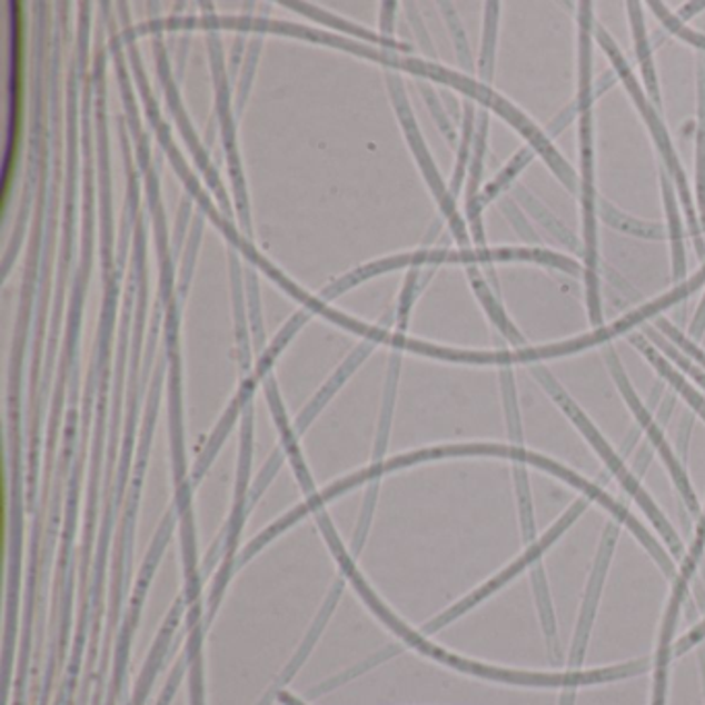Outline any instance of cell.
I'll list each match as a JSON object with an SVG mask.
<instances>
[{"label": "cell", "instance_id": "30bf717a", "mask_svg": "<svg viewBox=\"0 0 705 705\" xmlns=\"http://www.w3.org/2000/svg\"><path fill=\"white\" fill-rule=\"evenodd\" d=\"M629 21H632L633 42H635V54L642 67V75L646 81V88L652 96L656 106H661V89H658V77H656V67H654V57H652V46L647 40L646 21L642 13V4L639 2H629Z\"/></svg>", "mask_w": 705, "mask_h": 705}, {"label": "cell", "instance_id": "cb8c5ba5", "mask_svg": "<svg viewBox=\"0 0 705 705\" xmlns=\"http://www.w3.org/2000/svg\"><path fill=\"white\" fill-rule=\"evenodd\" d=\"M505 211H507V216H509V218H512V221H514L517 235H522L524 236V238H528V240H532V242H536V240H538V236L534 235V230L529 228L526 221L522 220V216L517 214V209H515L514 203H507V209H505Z\"/></svg>", "mask_w": 705, "mask_h": 705}, {"label": "cell", "instance_id": "277c9868", "mask_svg": "<svg viewBox=\"0 0 705 705\" xmlns=\"http://www.w3.org/2000/svg\"><path fill=\"white\" fill-rule=\"evenodd\" d=\"M532 375L540 381L544 389L548 391V396L557 401L558 408L572 418V423H574L575 427L584 433V437L592 443V447L598 451V456L603 457L604 461H606V466H608L610 471L620 480V485L625 486V490L632 495L633 499L639 503V507H642V509L646 512L647 517L654 522V526L661 529V534L664 536V540L668 543V546H671L673 555L681 557V555H683V543L678 540L675 529L668 524V519L661 514V509L656 507V503L647 497L646 490L639 485V480L633 476L632 471L625 468L623 459L613 451V447H610L603 435L598 433V428L592 425V420H589L588 416L577 408V404H575L574 399L563 391V387L558 385L557 379H555L546 368L534 367L532 368Z\"/></svg>", "mask_w": 705, "mask_h": 705}, {"label": "cell", "instance_id": "52a82bcc", "mask_svg": "<svg viewBox=\"0 0 705 705\" xmlns=\"http://www.w3.org/2000/svg\"><path fill=\"white\" fill-rule=\"evenodd\" d=\"M617 538V524H615V522L606 524L603 540H600L598 553H596V560H594V569H592V575H589L588 588H586V594H584V603H582V610H579L577 629H575L572 654H569V668H572V671H577V668L584 664V658H586L589 633H592V627H594V618H596V610H598V604H600V594H603L604 582H606L608 567H610V560H613Z\"/></svg>", "mask_w": 705, "mask_h": 705}, {"label": "cell", "instance_id": "4dcf8cb0", "mask_svg": "<svg viewBox=\"0 0 705 705\" xmlns=\"http://www.w3.org/2000/svg\"><path fill=\"white\" fill-rule=\"evenodd\" d=\"M699 666H702V678H704V695H705V649L699 652Z\"/></svg>", "mask_w": 705, "mask_h": 705}, {"label": "cell", "instance_id": "44dd1931", "mask_svg": "<svg viewBox=\"0 0 705 705\" xmlns=\"http://www.w3.org/2000/svg\"><path fill=\"white\" fill-rule=\"evenodd\" d=\"M519 199H522V203L528 207L529 211L538 218L540 224L546 226V230H550L553 235L557 236L563 240V245H567V247H575V238L574 235H569L567 230H565V226H560V221L555 220L546 209H544L534 197H529L528 191H519Z\"/></svg>", "mask_w": 705, "mask_h": 705}, {"label": "cell", "instance_id": "7c38bea8", "mask_svg": "<svg viewBox=\"0 0 705 705\" xmlns=\"http://www.w3.org/2000/svg\"><path fill=\"white\" fill-rule=\"evenodd\" d=\"M536 156V151L534 149L524 148L519 149L517 153L514 156V160L507 163V168L505 170H500L499 177L495 178V182H490L488 187H486V191L483 192V197L476 201V203H471L470 206V216L474 218V228H476V236H478V242H483V228H480V220H478V214H480V207L488 203V201H493L497 195H499L503 189H507L512 182H514L517 175L532 162V158Z\"/></svg>", "mask_w": 705, "mask_h": 705}, {"label": "cell", "instance_id": "f546056e", "mask_svg": "<svg viewBox=\"0 0 705 705\" xmlns=\"http://www.w3.org/2000/svg\"><path fill=\"white\" fill-rule=\"evenodd\" d=\"M560 705H575V689H565L563 697H560Z\"/></svg>", "mask_w": 705, "mask_h": 705}, {"label": "cell", "instance_id": "603a6c76", "mask_svg": "<svg viewBox=\"0 0 705 705\" xmlns=\"http://www.w3.org/2000/svg\"><path fill=\"white\" fill-rule=\"evenodd\" d=\"M705 637V620L704 623H699L695 629H691L678 644L675 646V656H683L687 649H691L693 646H697L702 639Z\"/></svg>", "mask_w": 705, "mask_h": 705}, {"label": "cell", "instance_id": "484cf974", "mask_svg": "<svg viewBox=\"0 0 705 705\" xmlns=\"http://www.w3.org/2000/svg\"><path fill=\"white\" fill-rule=\"evenodd\" d=\"M691 336L693 338H702L705 331V295L704 300H702V305H699V309L695 312V319H693V324H691Z\"/></svg>", "mask_w": 705, "mask_h": 705}, {"label": "cell", "instance_id": "d6986e66", "mask_svg": "<svg viewBox=\"0 0 705 705\" xmlns=\"http://www.w3.org/2000/svg\"><path fill=\"white\" fill-rule=\"evenodd\" d=\"M644 336L649 338V341L654 344V346H658L662 352L666 354L675 365L681 367V370H685V373H689L691 377L695 379V381L699 383L702 387L705 389V370L704 368L695 367L693 363H691L689 358L685 356V354L681 352V350H676L675 346L668 341V339L661 336L656 329H652V327H644Z\"/></svg>", "mask_w": 705, "mask_h": 705}, {"label": "cell", "instance_id": "4fadbf2b", "mask_svg": "<svg viewBox=\"0 0 705 705\" xmlns=\"http://www.w3.org/2000/svg\"><path fill=\"white\" fill-rule=\"evenodd\" d=\"M697 207L705 232V64L697 69Z\"/></svg>", "mask_w": 705, "mask_h": 705}, {"label": "cell", "instance_id": "6da1fadb", "mask_svg": "<svg viewBox=\"0 0 705 705\" xmlns=\"http://www.w3.org/2000/svg\"><path fill=\"white\" fill-rule=\"evenodd\" d=\"M592 33L594 16L592 4H579V93H577V115H579V156H582V221H584V257H586V290H588L589 321L596 327L603 324L600 307V279H598V197L594 178V83H592Z\"/></svg>", "mask_w": 705, "mask_h": 705}, {"label": "cell", "instance_id": "d4e9b609", "mask_svg": "<svg viewBox=\"0 0 705 705\" xmlns=\"http://www.w3.org/2000/svg\"><path fill=\"white\" fill-rule=\"evenodd\" d=\"M691 428H693V418L685 416L681 423V430H678V454L683 459L687 457V449H689Z\"/></svg>", "mask_w": 705, "mask_h": 705}, {"label": "cell", "instance_id": "4316f807", "mask_svg": "<svg viewBox=\"0 0 705 705\" xmlns=\"http://www.w3.org/2000/svg\"><path fill=\"white\" fill-rule=\"evenodd\" d=\"M673 408H675V397L668 396L662 401L661 411H658V425H661V427H664V425L668 423V418H671V414H673Z\"/></svg>", "mask_w": 705, "mask_h": 705}, {"label": "cell", "instance_id": "3957f363", "mask_svg": "<svg viewBox=\"0 0 705 705\" xmlns=\"http://www.w3.org/2000/svg\"><path fill=\"white\" fill-rule=\"evenodd\" d=\"M594 38L598 40V44L603 46V50L608 54V59L613 60L615 71H617L620 81L625 83V88L629 91V96H632L633 102L637 106L639 115L646 120L649 135H652L654 143H656V148L661 151L662 160L666 163V172H671V177L675 178L676 192H678L683 206L687 209V220H689L691 236H693V240H695V249H697L699 259H704L705 245L702 226H699L697 216H695V207H693V199H691L687 175H685L683 166H681L678 158H676L675 148H673V143H671L668 131H666V127L662 125L661 117H658V112L654 110L652 102L647 100L644 89L639 88V83H637V79H635V75H633L632 67L627 64V60L620 54V50H618V46L615 44V40H613V38L608 36V31L604 30L603 26L596 23V21H594Z\"/></svg>", "mask_w": 705, "mask_h": 705}, {"label": "cell", "instance_id": "5bb4252c", "mask_svg": "<svg viewBox=\"0 0 705 705\" xmlns=\"http://www.w3.org/2000/svg\"><path fill=\"white\" fill-rule=\"evenodd\" d=\"M598 214L608 226H613L615 230L627 232L632 236H642V238H664L666 230L662 224H649V221L635 220L625 214H620L617 207L610 206L608 201H598Z\"/></svg>", "mask_w": 705, "mask_h": 705}, {"label": "cell", "instance_id": "8fae6325", "mask_svg": "<svg viewBox=\"0 0 705 705\" xmlns=\"http://www.w3.org/2000/svg\"><path fill=\"white\" fill-rule=\"evenodd\" d=\"M532 589H534V598L538 606V617L543 623L544 637H546V647H548V656L550 661L557 662L560 656V647H558L557 618H555V608L550 603V592L546 584V575L540 565H536L532 569Z\"/></svg>", "mask_w": 705, "mask_h": 705}, {"label": "cell", "instance_id": "ac0fdd59", "mask_svg": "<svg viewBox=\"0 0 705 705\" xmlns=\"http://www.w3.org/2000/svg\"><path fill=\"white\" fill-rule=\"evenodd\" d=\"M497 23H499V4L488 2L486 4L485 40H483V57H480V71L485 77L493 75L495 67V48H497Z\"/></svg>", "mask_w": 705, "mask_h": 705}, {"label": "cell", "instance_id": "7402d4cb", "mask_svg": "<svg viewBox=\"0 0 705 705\" xmlns=\"http://www.w3.org/2000/svg\"><path fill=\"white\" fill-rule=\"evenodd\" d=\"M656 327L661 329L662 334H664V338L668 339L675 348H678L687 358H693V360L705 370L704 350H699L691 339L685 338V336L676 329L675 325L671 324V321H666V319H662V317L661 319H656Z\"/></svg>", "mask_w": 705, "mask_h": 705}, {"label": "cell", "instance_id": "f1b7e54d", "mask_svg": "<svg viewBox=\"0 0 705 705\" xmlns=\"http://www.w3.org/2000/svg\"><path fill=\"white\" fill-rule=\"evenodd\" d=\"M695 596H697V604H699V608L705 610V588L702 584H695Z\"/></svg>", "mask_w": 705, "mask_h": 705}, {"label": "cell", "instance_id": "7a4b0ae2", "mask_svg": "<svg viewBox=\"0 0 705 705\" xmlns=\"http://www.w3.org/2000/svg\"><path fill=\"white\" fill-rule=\"evenodd\" d=\"M702 284H705V264L693 278L687 279L685 284L676 286L673 292L661 296L652 302H647L639 309L632 310L629 315L620 317L615 324L598 327L596 331H592L588 336H579V338L567 339V341H558V344H548L540 348H519L514 352H456V350H435L430 348V354L449 358V360H461V363H476V365H500V367H509V365H519V363H538L546 358H560L567 354L582 352L592 346L604 344L608 339L617 338L620 334L629 331L635 325L644 324L649 317L658 315L661 310L671 309L676 302L685 300L687 296L693 295Z\"/></svg>", "mask_w": 705, "mask_h": 705}, {"label": "cell", "instance_id": "8992f818", "mask_svg": "<svg viewBox=\"0 0 705 705\" xmlns=\"http://www.w3.org/2000/svg\"><path fill=\"white\" fill-rule=\"evenodd\" d=\"M588 500L589 499H579L577 503H574V505H572V509H567V514L563 515V517L558 519L557 524H555L553 528L548 529L538 543L532 544L528 550H526L522 557L517 558L515 563H512V565H509L503 574L497 575V577H493L488 584H485V586L480 589H476V592L470 594L466 600H461V603L456 604L451 610H447V613L437 618V620H433V623L428 625L427 632H437V629L445 627L447 623H451L454 618L461 617L464 613H468V610H470L471 606L483 603V600L488 598L493 592H497V589L503 588L505 584H509V582L514 579L515 575L519 574V572H524V569L529 567L534 560H538V558L543 557L544 553H546V548H548L550 544L557 543L558 538H560V534H565L567 528L574 524L575 519L586 512Z\"/></svg>", "mask_w": 705, "mask_h": 705}, {"label": "cell", "instance_id": "ffe728a7", "mask_svg": "<svg viewBox=\"0 0 705 705\" xmlns=\"http://www.w3.org/2000/svg\"><path fill=\"white\" fill-rule=\"evenodd\" d=\"M649 9L654 11V16L661 19L662 23H664V28L671 31V33H675L676 38H681V40H685L687 44L695 46V48H699V50H705V33H699V31H693L691 28H687L678 17L673 16L662 2H649Z\"/></svg>", "mask_w": 705, "mask_h": 705}, {"label": "cell", "instance_id": "2e32d148", "mask_svg": "<svg viewBox=\"0 0 705 705\" xmlns=\"http://www.w3.org/2000/svg\"><path fill=\"white\" fill-rule=\"evenodd\" d=\"M470 276L471 279H474V288H476V292H478V298L483 300V305H485L488 317L493 319V324L497 325V329H499L500 334L509 339L514 346H524V336H522V334L515 329V325L507 319L505 310L500 309L499 300L490 295L488 286L480 279L478 271L471 269Z\"/></svg>", "mask_w": 705, "mask_h": 705}, {"label": "cell", "instance_id": "9c48e42d", "mask_svg": "<svg viewBox=\"0 0 705 705\" xmlns=\"http://www.w3.org/2000/svg\"><path fill=\"white\" fill-rule=\"evenodd\" d=\"M629 341H632L633 346H635L639 352L646 356L647 360H649V365L661 373L662 379L666 383H671L676 391L687 399V404H689L691 408L697 411L705 420L704 397L699 396V394L691 387L689 383L683 379V375H678L675 368L671 367V363L654 348V344L647 341L646 336H642V334L629 336Z\"/></svg>", "mask_w": 705, "mask_h": 705}, {"label": "cell", "instance_id": "5b68a950", "mask_svg": "<svg viewBox=\"0 0 705 705\" xmlns=\"http://www.w3.org/2000/svg\"><path fill=\"white\" fill-rule=\"evenodd\" d=\"M604 358H606V365L610 368L613 379L617 383L618 391L625 397L627 406L632 408L633 416L637 418V423L646 430L647 439L656 447V451L661 454L662 461L666 464V468L671 471V476H673L676 488H678L681 497L685 500L689 514L699 517V514H702V512H699V500H697L693 488H691L689 476H687L685 468L681 466V461H678V457L675 456V451L671 449V445L666 443V437H664V433H662L661 425L654 420V416L649 414L646 406L642 404V399L633 391L632 383H629L627 375H625V368L620 365L617 352H615L613 348H608V350L604 352Z\"/></svg>", "mask_w": 705, "mask_h": 705}, {"label": "cell", "instance_id": "9a60e30c", "mask_svg": "<svg viewBox=\"0 0 705 705\" xmlns=\"http://www.w3.org/2000/svg\"><path fill=\"white\" fill-rule=\"evenodd\" d=\"M514 480L522 538L526 544H534L536 540V519H534V505H532V493H529L528 471L522 464L514 466Z\"/></svg>", "mask_w": 705, "mask_h": 705}, {"label": "cell", "instance_id": "e0dca14e", "mask_svg": "<svg viewBox=\"0 0 705 705\" xmlns=\"http://www.w3.org/2000/svg\"><path fill=\"white\" fill-rule=\"evenodd\" d=\"M500 389H503V406H505V418H507V428H509V437L515 445L522 447L524 439V430H522V416L517 408V394H515L514 373L509 368L500 370Z\"/></svg>", "mask_w": 705, "mask_h": 705}, {"label": "cell", "instance_id": "ba28073f", "mask_svg": "<svg viewBox=\"0 0 705 705\" xmlns=\"http://www.w3.org/2000/svg\"><path fill=\"white\" fill-rule=\"evenodd\" d=\"M662 199L666 209V220H668V236H671V259H673V279L681 281L687 274V252H685V228L678 214V201L676 191L668 180L666 170L661 172Z\"/></svg>", "mask_w": 705, "mask_h": 705}, {"label": "cell", "instance_id": "83f0119b", "mask_svg": "<svg viewBox=\"0 0 705 705\" xmlns=\"http://www.w3.org/2000/svg\"><path fill=\"white\" fill-rule=\"evenodd\" d=\"M704 9L705 2H689V4H685V7L681 9V17H678V19L685 23L687 19H691L693 16H697V13H699V11H704Z\"/></svg>", "mask_w": 705, "mask_h": 705}]
</instances>
